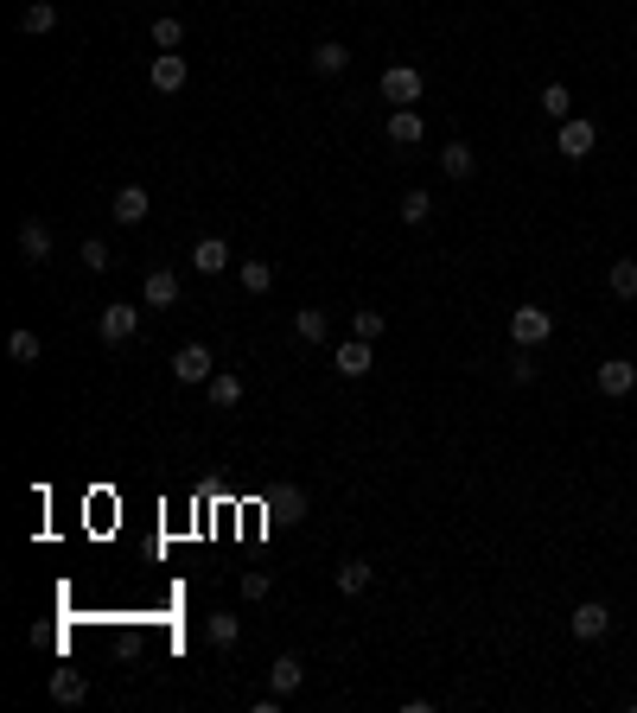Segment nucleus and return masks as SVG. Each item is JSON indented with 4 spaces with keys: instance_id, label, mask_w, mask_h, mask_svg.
I'll list each match as a JSON object with an SVG mask.
<instances>
[{
    "instance_id": "f257e3e1",
    "label": "nucleus",
    "mask_w": 637,
    "mask_h": 713,
    "mask_svg": "<svg viewBox=\"0 0 637 713\" xmlns=\"http://www.w3.org/2000/svg\"><path fill=\"white\" fill-rule=\"evenodd\" d=\"M548 332H555V312H548V306H516L510 312V344H516V351L548 344Z\"/></svg>"
},
{
    "instance_id": "f03ea898",
    "label": "nucleus",
    "mask_w": 637,
    "mask_h": 713,
    "mask_svg": "<svg viewBox=\"0 0 637 713\" xmlns=\"http://www.w3.org/2000/svg\"><path fill=\"white\" fill-rule=\"evenodd\" d=\"M421 90H427V83H421L415 64H389V71H383V102H395V109H415Z\"/></svg>"
},
{
    "instance_id": "7ed1b4c3",
    "label": "nucleus",
    "mask_w": 637,
    "mask_h": 713,
    "mask_svg": "<svg viewBox=\"0 0 637 713\" xmlns=\"http://www.w3.org/2000/svg\"><path fill=\"white\" fill-rule=\"evenodd\" d=\"M147 77H153V90H160V96H179L185 83H192V64H185V51H160Z\"/></svg>"
},
{
    "instance_id": "20e7f679",
    "label": "nucleus",
    "mask_w": 637,
    "mask_h": 713,
    "mask_svg": "<svg viewBox=\"0 0 637 713\" xmlns=\"http://www.w3.org/2000/svg\"><path fill=\"white\" fill-rule=\"evenodd\" d=\"M593 141H599V128H593V121L567 115V121H561V134H555V153H561V160H587Z\"/></svg>"
},
{
    "instance_id": "39448f33",
    "label": "nucleus",
    "mask_w": 637,
    "mask_h": 713,
    "mask_svg": "<svg viewBox=\"0 0 637 713\" xmlns=\"http://www.w3.org/2000/svg\"><path fill=\"white\" fill-rule=\"evenodd\" d=\"M631 389H637V363L631 357H606V363H599V395H606V402H625Z\"/></svg>"
},
{
    "instance_id": "423d86ee",
    "label": "nucleus",
    "mask_w": 637,
    "mask_h": 713,
    "mask_svg": "<svg viewBox=\"0 0 637 713\" xmlns=\"http://www.w3.org/2000/svg\"><path fill=\"white\" fill-rule=\"evenodd\" d=\"M172 376H179V382H211L217 357L204 351V344H179V351H172Z\"/></svg>"
},
{
    "instance_id": "0eeeda50",
    "label": "nucleus",
    "mask_w": 637,
    "mask_h": 713,
    "mask_svg": "<svg viewBox=\"0 0 637 713\" xmlns=\"http://www.w3.org/2000/svg\"><path fill=\"white\" fill-rule=\"evenodd\" d=\"M134 332H141V306H128V300L102 306V344H128Z\"/></svg>"
},
{
    "instance_id": "6e6552de",
    "label": "nucleus",
    "mask_w": 637,
    "mask_h": 713,
    "mask_svg": "<svg viewBox=\"0 0 637 713\" xmlns=\"http://www.w3.org/2000/svg\"><path fill=\"white\" fill-rule=\"evenodd\" d=\"M567 624H574V637H580V643H593V637H606V631H612V612H606L599 599H587V605H574V618H567Z\"/></svg>"
},
{
    "instance_id": "1a4fd4ad",
    "label": "nucleus",
    "mask_w": 637,
    "mask_h": 713,
    "mask_svg": "<svg viewBox=\"0 0 637 713\" xmlns=\"http://www.w3.org/2000/svg\"><path fill=\"white\" fill-rule=\"evenodd\" d=\"M109 211H115V223H147L153 198H147L141 185H122V191H115V198H109Z\"/></svg>"
},
{
    "instance_id": "9d476101",
    "label": "nucleus",
    "mask_w": 637,
    "mask_h": 713,
    "mask_svg": "<svg viewBox=\"0 0 637 713\" xmlns=\"http://www.w3.org/2000/svg\"><path fill=\"white\" fill-rule=\"evenodd\" d=\"M141 300H147L153 312L179 306V274H172V268H153V274H147V287H141Z\"/></svg>"
},
{
    "instance_id": "9b49d317",
    "label": "nucleus",
    "mask_w": 637,
    "mask_h": 713,
    "mask_svg": "<svg viewBox=\"0 0 637 713\" xmlns=\"http://www.w3.org/2000/svg\"><path fill=\"white\" fill-rule=\"evenodd\" d=\"M192 268L198 274H223V268H230V242H223V236H198L192 242Z\"/></svg>"
},
{
    "instance_id": "f8f14e48",
    "label": "nucleus",
    "mask_w": 637,
    "mask_h": 713,
    "mask_svg": "<svg viewBox=\"0 0 637 713\" xmlns=\"http://www.w3.org/2000/svg\"><path fill=\"white\" fill-rule=\"evenodd\" d=\"M332 363H338V376H370L376 351H370V338H351V344H338V351H332Z\"/></svg>"
},
{
    "instance_id": "ddd939ff",
    "label": "nucleus",
    "mask_w": 637,
    "mask_h": 713,
    "mask_svg": "<svg viewBox=\"0 0 637 713\" xmlns=\"http://www.w3.org/2000/svg\"><path fill=\"white\" fill-rule=\"evenodd\" d=\"M20 255H26L32 268H45V262H51V230H45L39 217H32V223H20Z\"/></svg>"
},
{
    "instance_id": "4468645a",
    "label": "nucleus",
    "mask_w": 637,
    "mask_h": 713,
    "mask_svg": "<svg viewBox=\"0 0 637 713\" xmlns=\"http://www.w3.org/2000/svg\"><path fill=\"white\" fill-rule=\"evenodd\" d=\"M421 134H427V121L415 109H389V141L395 147H421Z\"/></svg>"
},
{
    "instance_id": "2eb2a0df",
    "label": "nucleus",
    "mask_w": 637,
    "mask_h": 713,
    "mask_svg": "<svg viewBox=\"0 0 637 713\" xmlns=\"http://www.w3.org/2000/svg\"><path fill=\"white\" fill-rule=\"evenodd\" d=\"M204 637H211V650H236L243 618H236V612H211V618H204Z\"/></svg>"
},
{
    "instance_id": "dca6fc26",
    "label": "nucleus",
    "mask_w": 637,
    "mask_h": 713,
    "mask_svg": "<svg viewBox=\"0 0 637 713\" xmlns=\"http://www.w3.org/2000/svg\"><path fill=\"white\" fill-rule=\"evenodd\" d=\"M294 338H300V344H325V338H332V319H325L319 306H300V312H294Z\"/></svg>"
},
{
    "instance_id": "f3484780",
    "label": "nucleus",
    "mask_w": 637,
    "mask_h": 713,
    "mask_svg": "<svg viewBox=\"0 0 637 713\" xmlns=\"http://www.w3.org/2000/svg\"><path fill=\"white\" fill-rule=\"evenodd\" d=\"M51 701H64V707H77V701H90V682H83L77 669H58L51 675Z\"/></svg>"
},
{
    "instance_id": "a211bd4d",
    "label": "nucleus",
    "mask_w": 637,
    "mask_h": 713,
    "mask_svg": "<svg viewBox=\"0 0 637 713\" xmlns=\"http://www.w3.org/2000/svg\"><path fill=\"white\" fill-rule=\"evenodd\" d=\"M440 166H446V179H472V172H478V153H472L466 141H446Z\"/></svg>"
},
{
    "instance_id": "6ab92c4d",
    "label": "nucleus",
    "mask_w": 637,
    "mask_h": 713,
    "mask_svg": "<svg viewBox=\"0 0 637 713\" xmlns=\"http://www.w3.org/2000/svg\"><path fill=\"white\" fill-rule=\"evenodd\" d=\"M370 580H376V573H370V561H338V593H344V599L370 593Z\"/></svg>"
},
{
    "instance_id": "aec40b11",
    "label": "nucleus",
    "mask_w": 637,
    "mask_h": 713,
    "mask_svg": "<svg viewBox=\"0 0 637 713\" xmlns=\"http://www.w3.org/2000/svg\"><path fill=\"white\" fill-rule=\"evenodd\" d=\"M20 32H32V39H45V32H58V7H51V0H32V7L20 13Z\"/></svg>"
},
{
    "instance_id": "412c9836",
    "label": "nucleus",
    "mask_w": 637,
    "mask_h": 713,
    "mask_svg": "<svg viewBox=\"0 0 637 713\" xmlns=\"http://www.w3.org/2000/svg\"><path fill=\"white\" fill-rule=\"evenodd\" d=\"M300 682H306V663H300V656H281V663L268 669V688H274V694H294Z\"/></svg>"
},
{
    "instance_id": "4be33fe9",
    "label": "nucleus",
    "mask_w": 637,
    "mask_h": 713,
    "mask_svg": "<svg viewBox=\"0 0 637 713\" xmlns=\"http://www.w3.org/2000/svg\"><path fill=\"white\" fill-rule=\"evenodd\" d=\"M7 357H13V363H20V370H32V363H39V357H45V344H39V332H26V325H20V332H13V338H7Z\"/></svg>"
},
{
    "instance_id": "5701e85b",
    "label": "nucleus",
    "mask_w": 637,
    "mask_h": 713,
    "mask_svg": "<svg viewBox=\"0 0 637 713\" xmlns=\"http://www.w3.org/2000/svg\"><path fill=\"white\" fill-rule=\"evenodd\" d=\"M606 287H612V300H637V262H631V255H618V262H612Z\"/></svg>"
},
{
    "instance_id": "b1692460",
    "label": "nucleus",
    "mask_w": 637,
    "mask_h": 713,
    "mask_svg": "<svg viewBox=\"0 0 637 713\" xmlns=\"http://www.w3.org/2000/svg\"><path fill=\"white\" fill-rule=\"evenodd\" d=\"M344 64H351V51H344L338 39H325V45H313V71H319V77H338Z\"/></svg>"
},
{
    "instance_id": "393cba45",
    "label": "nucleus",
    "mask_w": 637,
    "mask_h": 713,
    "mask_svg": "<svg viewBox=\"0 0 637 713\" xmlns=\"http://www.w3.org/2000/svg\"><path fill=\"white\" fill-rule=\"evenodd\" d=\"M542 115L567 121V115H574V90H567V83H548V90H542Z\"/></svg>"
},
{
    "instance_id": "a878e982",
    "label": "nucleus",
    "mask_w": 637,
    "mask_h": 713,
    "mask_svg": "<svg viewBox=\"0 0 637 713\" xmlns=\"http://www.w3.org/2000/svg\"><path fill=\"white\" fill-rule=\"evenodd\" d=\"M236 402H243V376H211V408H236Z\"/></svg>"
},
{
    "instance_id": "bb28decb",
    "label": "nucleus",
    "mask_w": 637,
    "mask_h": 713,
    "mask_svg": "<svg viewBox=\"0 0 637 713\" xmlns=\"http://www.w3.org/2000/svg\"><path fill=\"white\" fill-rule=\"evenodd\" d=\"M434 217V198L427 191H402V223H427Z\"/></svg>"
},
{
    "instance_id": "cd10ccee",
    "label": "nucleus",
    "mask_w": 637,
    "mask_h": 713,
    "mask_svg": "<svg viewBox=\"0 0 637 713\" xmlns=\"http://www.w3.org/2000/svg\"><path fill=\"white\" fill-rule=\"evenodd\" d=\"M153 45H160V51H179V45H185V26L172 20V13H166V20H153Z\"/></svg>"
},
{
    "instance_id": "c85d7f7f",
    "label": "nucleus",
    "mask_w": 637,
    "mask_h": 713,
    "mask_svg": "<svg viewBox=\"0 0 637 713\" xmlns=\"http://www.w3.org/2000/svg\"><path fill=\"white\" fill-rule=\"evenodd\" d=\"M109 262H115V249H109V242L83 236V268H90V274H102V268H109Z\"/></svg>"
},
{
    "instance_id": "c756f323",
    "label": "nucleus",
    "mask_w": 637,
    "mask_h": 713,
    "mask_svg": "<svg viewBox=\"0 0 637 713\" xmlns=\"http://www.w3.org/2000/svg\"><path fill=\"white\" fill-rule=\"evenodd\" d=\"M351 325H357V338H370V344H376V338H383V325H389V319H383V312H376V306H357V319H351Z\"/></svg>"
},
{
    "instance_id": "7c9ffc66",
    "label": "nucleus",
    "mask_w": 637,
    "mask_h": 713,
    "mask_svg": "<svg viewBox=\"0 0 637 713\" xmlns=\"http://www.w3.org/2000/svg\"><path fill=\"white\" fill-rule=\"evenodd\" d=\"M274 287V268L268 262H243V293H268Z\"/></svg>"
},
{
    "instance_id": "2f4dec72",
    "label": "nucleus",
    "mask_w": 637,
    "mask_h": 713,
    "mask_svg": "<svg viewBox=\"0 0 637 713\" xmlns=\"http://www.w3.org/2000/svg\"><path fill=\"white\" fill-rule=\"evenodd\" d=\"M274 516H294V523H300V516H306V491H281V497H274Z\"/></svg>"
},
{
    "instance_id": "473e14b6",
    "label": "nucleus",
    "mask_w": 637,
    "mask_h": 713,
    "mask_svg": "<svg viewBox=\"0 0 637 713\" xmlns=\"http://www.w3.org/2000/svg\"><path fill=\"white\" fill-rule=\"evenodd\" d=\"M243 599H249V605L268 599V573H243Z\"/></svg>"
}]
</instances>
